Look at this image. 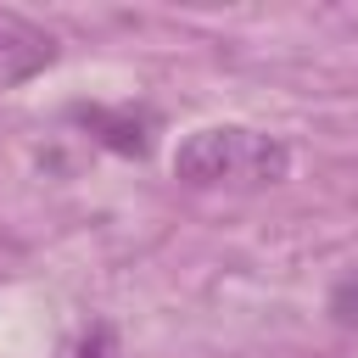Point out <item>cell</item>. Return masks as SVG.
Segmentation results:
<instances>
[{"label":"cell","mask_w":358,"mask_h":358,"mask_svg":"<svg viewBox=\"0 0 358 358\" xmlns=\"http://www.w3.org/2000/svg\"><path fill=\"white\" fill-rule=\"evenodd\" d=\"M173 173L190 190H268L291 173L285 140L246 129V123H207L179 140Z\"/></svg>","instance_id":"obj_1"},{"label":"cell","mask_w":358,"mask_h":358,"mask_svg":"<svg viewBox=\"0 0 358 358\" xmlns=\"http://www.w3.org/2000/svg\"><path fill=\"white\" fill-rule=\"evenodd\" d=\"M50 62H56V34L28 22L22 11H0V90L28 84Z\"/></svg>","instance_id":"obj_2"},{"label":"cell","mask_w":358,"mask_h":358,"mask_svg":"<svg viewBox=\"0 0 358 358\" xmlns=\"http://www.w3.org/2000/svg\"><path fill=\"white\" fill-rule=\"evenodd\" d=\"M78 123H90L112 151H123V157H145L151 151V112H134V106H78Z\"/></svg>","instance_id":"obj_3"},{"label":"cell","mask_w":358,"mask_h":358,"mask_svg":"<svg viewBox=\"0 0 358 358\" xmlns=\"http://www.w3.org/2000/svg\"><path fill=\"white\" fill-rule=\"evenodd\" d=\"M330 319H336L341 330H358V274L330 291Z\"/></svg>","instance_id":"obj_4"},{"label":"cell","mask_w":358,"mask_h":358,"mask_svg":"<svg viewBox=\"0 0 358 358\" xmlns=\"http://www.w3.org/2000/svg\"><path fill=\"white\" fill-rule=\"evenodd\" d=\"M73 358H112V330H106V324H95V330L84 336V347H78Z\"/></svg>","instance_id":"obj_5"}]
</instances>
